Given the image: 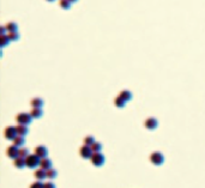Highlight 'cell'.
Here are the masks:
<instances>
[{
  "mask_svg": "<svg viewBox=\"0 0 205 188\" xmlns=\"http://www.w3.org/2000/svg\"><path fill=\"white\" fill-rule=\"evenodd\" d=\"M13 165H14L17 169H23V168L25 166V158L18 156L17 158L13 159Z\"/></svg>",
  "mask_w": 205,
  "mask_h": 188,
  "instance_id": "12",
  "label": "cell"
},
{
  "mask_svg": "<svg viewBox=\"0 0 205 188\" xmlns=\"http://www.w3.org/2000/svg\"><path fill=\"white\" fill-rule=\"evenodd\" d=\"M40 162H41V158L39 156H36L35 154L34 155H29L27 158H25V166L30 168V169H35L40 165Z\"/></svg>",
  "mask_w": 205,
  "mask_h": 188,
  "instance_id": "1",
  "label": "cell"
},
{
  "mask_svg": "<svg viewBox=\"0 0 205 188\" xmlns=\"http://www.w3.org/2000/svg\"><path fill=\"white\" fill-rule=\"evenodd\" d=\"M12 144H13L14 146H17V147H22V146L25 144V138H24L23 136H19V134H18V136L12 140Z\"/></svg>",
  "mask_w": 205,
  "mask_h": 188,
  "instance_id": "14",
  "label": "cell"
},
{
  "mask_svg": "<svg viewBox=\"0 0 205 188\" xmlns=\"http://www.w3.org/2000/svg\"><path fill=\"white\" fill-rule=\"evenodd\" d=\"M90 162L95 166H102L104 163V156L101 152H94L90 157Z\"/></svg>",
  "mask_w": 205,
  "mask_h": 188,
  "instance_id": "2",
  "label": "cell"
},
{
  "mask_svg": "<svg viewBox=\"0 0 205 188\" xmlns=\"http://www.w3.org/2000/svg\"><path fill=\"white\" fill-rule=\"evenodd\" d=\"M34 154H35L36 156H39L40 158H45V157H47V155H48V150H47L46 146L39 145V146L35 147V152H34Z\"/></svg>",
  "mask_w": 205,
  "mask_h": 188,
  "instance_id": "9",
  "label": "cell"
},
{
  "mask_svg": "<svg viewBox=\"0 0 205 188\" xmlns=\"http://www.w3.org/2000/svg\"><path fill=\"white\" fill-rule=\"evenodd\" d=\"M43 188H55V184L53 182H45L43 183Z\"/></svg>",
  "mask_w": 205,
  "mask_h": 188,
  "instance_id": "28",
  "label": "cell"
},
{
  "mask_svg": "<svg viewBox=\"0 0 205 188\" xmlns=\"http://www.w3.org/2000/svg\"><path fill=\"white\" fill-rule=\"evenodd\" d=\"M6 31H7L6 27H1V28H0V32H1V35H6V34H5Z\"/></svg>",
  "mask_w": 205,
  "mask_h": 188,
  "instance_id": "29",
  "label": "cell"
},
{
  "mask_svg": "<svg viewBox=\"0 0 205 188\" xmlns=\"http://www.w3.org/2000/svg\"><path fill=\"white\" fill-rule=\"evenodd\" d=\"M34 176L36 180H39V181H42L47 177V170H45V169L40 168V169H36L35 173H34Z\"/></svg>",
  "mask_w": 205,
  "mask_h": 188,
  "instance_id": "10",
  "label": "cell"
},
{
  "mask_svg": "<svg viewBox=\"0 0 205 188\" xmlns=\"http://www.w3.org/2000/svg\"><path fill=\"white\" fill-rule=\"evenodd\" d=\"M90 147H91V150H92V152H101V150H102V144L99 143V141H95Z\"/></svg>",
  "mask_w": 205,
  "mask_h": 188,
  "instance_id": "21",
  "label": "cell"
},
{
  "mask_svg": "<svg viewBox=\"0 0 205 188\" xmlns=\"http://www.w3.org/2000/svg\"><path fill=\"white\" fill-rule=\"evenodd\" d=\"M119 96H120L122 100H125V101L127 102V101H131L132 93H131V91H128V90H122V91H120Z\"/></svg>",
  "mask_w": 205,
  "mask_h": 188,
  "instance_id": "17",
  "label": "cell"
},
{
  "mask_svg": "<svg viewBox=\"0 0 205 188\" xmlns=\"http://www.w3.org/2000/svg\"><path fill=\"white\" fill-rule=\"evenodd\" d=\"M94 143H95V139H94V137H92V136H86V137L84 138V144H85V145L91 146Z\"/></svg>",
  "mask_w": 205,
  "mask_h": 188,
  "instance_id": "25",
  "label": "cell"
},
{
  "mask_svg": "<svg viewBox=\"0 0 205 188\" xmlns=\"http://www.w3.org/2000/svg\"><path fill=\"white\" fill-rule=\"evenodd\" d=\"M94 154L92 152V150H91V147L89 146V145H83L81 149H79V155H81V157L82 158H84V159H90V157H91V155Z\"/></svg>",
  "mask_w": 205,
  "mask_h": 188,
  "instance_id": "7",
  "label": "cell"
},
{
  "mask_svg": "<svg viewBox=\"0 0 205 188\" xmlns=\"http://www.w3.org/2000/svg\"><path fill=\"white\" fill-rule=\"evenodd\" d=\"M6 155H7V157H10V158H12V159L17 158L18 156H19V147H17V146H14V145L12 144L11 146L7 147Z\"/></svg>",
  "mask_w": 205,
  "mask_h": 188,
  "instance_id": "8",
  "label": "cell"
},
{
  "mask_svg": "<svg viewBox=\"0 0 205 188\" xmlns=\"http://www.w3.org/2000/svg\"><path fill=\"white\" fill-rule=\"evenodd\" d=\"M47 1H54V0H47Z\"/></svg>",
  "mask_w": 205,
  "mask_h": 188,
  "instance_id": "31",
  "label": "cell"
},
{
  "mask_svg": "<svg viewBox=\"0 0 205 188\" xmlns=\"http://www.w3.org/2000/svg\"><path fill=\"white\" fill-rule=\"evenodd\" d=\"M30 154H29V150L27 149V147H19V157H23V158H27L28 156H29Z\"/></svg>",
  "mask_w": 205,
  "mask_h": 188,
  "instance_id": "24",
  "label": "cell"
},
{
  "mask_svg": "<svg viewBox=\"0 0 205 188\" xmlns=\"http://www.w3.org/2000/svg\"><path fill=\"white\" fill-rule=\"evenodd\" d=\"M144 126H145V128L149 129V131H154V129L157 128V126H158V121H157V119L150 116V118H147V119L144 121Z\"/></svg>",
  "mask_w": 205,
  "mask_h": 188,
  "instance_id": "6",
  "label": "cell"
},
{
  "mask_svg": "<svg viewBox=\"0 0 205 188\" xmlns=\"http://www.w3.org/2000/svg\"><path fill=\"white\" fill-rule=\"evenodd\" d=\"M57 175H58V171L55 170V169H53V168H50V169H48V170H47V179H49V180L55 179V177H57Z\"/></svg>",
  "mask_w": 205,
  "mask_h": 188,
  "instance_id": "20",
  "label": "cell"
},
{
  "mask_svg": "<svg viewBox=\"0 0 205 188\" xmlns=\"http://www.w3.org/2000/svg\"><path fill=\"white\" fill-rule=\"evenodd\" d=\"M40 168L45 169V170H48V169L52 168V161L47 157L45 158H41V162H40Z\"/></svg>",
  "mask_w": 205,
  "mask_h": 188,
  "instance_id": "15",
  "label": "cell"
},
{
  "mask_svg": "<svg viewBox=\"0 0 205 188\" xmlns=\"http://www.w3.org/2000/svg\"><path fill=\"white\" fill-rule=\"evenodd\" d=\"M42 109L41 108H32L30 110V115L32 116V119H40L42 116Z\"/></svg>",
  "mask_w": 205,
  "mask_h": 188,
  "instance_id": "16",
  "label": "cell"
},
{
  "mask_svg": "<svg viewBox=\"0 0 205 188\" xmlns=\"http://www.w3.org/2000/svg\"><path fill=\"white\" fill-rule=\"evenodd\" d=\"M7 35H9L11 41H17L18 39H19V34H18V31H12V32H9Z\"/></svg>",
  "mask_w": 205,
  "mask_h": 188,
  "instance_id": "26",
  "label": "cell"
},
{
  "mask_svg": "<svg viewBox=\"0 0 205 188\" xmlns=\"http://www.w3.org/2000/svg\"><path fill=\"white\" fill-rule=\"evenodd\" d=\"M70 1H71V3L73 4V3H76V1H77V0H70Z\"/></svg>",
  "mask_w": 205,
  "mask_h": 188,
  "instance_id": "30",
  "label": "cell"
},
{
  "mask_svg": "<svg viewBox=\"0 0 205 188\" xmlns=\"http://www.w3.org/2000/svg\"><path fill=\"white\" fill-rule=\"evenodd\" d=\"M16 128H17V133L19 134V136L25 137V136L29 133L28 125H21V123H18V126H16Z\"/></svg>",
  "mask_w": 205,
  "mask_h": 188,
  "instance_id": "11",
  "label": "cell"
},
{
  "mask_svg": "<svg viewBox=\"0 0 205 188\" xmlns=\"http://www.w3.org/2000/svg\"><path fill=\"white\" fill-rule=\"evenodd\" d=\"M32 120V116L30 115V113H19L16 116V121L21 125H29Z\"/></svg>",
  "mask_w": 205,
  "mask_h": 188,
  "instance_id": "3",
  "label": "cell"
},
{
  "mask_svg": "<svg viewBox=\"0 0 205 188\" xmlns=\"http://www.w3.org/2000/svg\"><path fill=\"white\" fill-rule=\"evenodd\" d=\"M71 1L70 0H60L59 1V5H60V7L63 9V10H68L70 7H71Z\"/></svg>",
  "mask_w": 205,
  "mask_h": 188,
  "instance_id": "22",
  "label": "cell"
},
{
  "mask_svg": "<svg viewBox=\"0 0 205 188\" xmlns=\"http://www.w3.org/2000/svg\"><path fill=\"white\" fill-rule=\"evenodd\" d=\"M10 37H9V35H1L0 36V46L1 47H6L9 43H10Z\"/></svg>",
  "mask_w": 205,
  "mask_h": 188,
  "instance_id": "18",
  "label": "cell"
},
{
  "mask_svg": "<svg viewBox=\"0 0 205 188\" xmlns=\"http://www.w3.org/2000/svg\"><path fill=\"white\" fill-rule=\"evenodd\" d=\"M30 105L32 108H42L43 105V100L41 97H34L30 101Z\"/></svg>",
  "mask_w": 205,
  "mask_h": 188,
  "instance_id": "13",
  "label": "cell"
},
{
  "mask_svg": "<svg viewBox=\"0 0 205 188\" xmlns=\"http://www.w3.org/2000/svg\"><path fill=\"white\" fill-rule=\"evenodd\" d=\"M5 27H6V29H7L9 32H12V31H17V30H18V27H17V24H16L14 22H10V23H7Z\"/></svg>",
  "mask_w": 205,
  "mask_h": 188,
  "instance_id": "23",
  "label": "cell"
},
{
  "mask_svg": "<svg viewBox=\"0 0 205 188\" xmlns=\"http://www.w3.org/2000/svg\"><path fill=\"white\" fill-rule=\"evenodd\" d=\"M29 188H43V183L41 182V181H35V182H32L31 184H30V187Z\"/></svg>",
  "mask_w": 205,
  "mask_h": 188,
  "instance_id": "27",
  "label": "cell"
},
{
  "mask_svg": "<svg viewBox=\"0 0 205 188\" xmlns=\"http://www.w3.org/2000/svg\"><path fill=\"white\" fill-rule=\"evenodd\" d=\"M150 162L154 165H161L164 162V157H163V155L160 151H155V152H152L150 155Z\"/></svg>",
  "mask_w": 205,
  "mask_h": 188,
  "instance_id": "4",
  "label": "cell"
},
{
  "mask_svg": "<svg viewBox=\"0 0 205 188\" xmlns=\"http://www.w3.org/2000/svg\"><path fill=\"white\" fill-rule=\"evenodd\" d=\"M4 136H5V138H6L7 140H13V139L18 136L17 128H16L14 126H7V127L5 128V131H4Z\"/></svg>",
  "mask_w": 205,
  "mask_h": 188,
  "instance_id": "5",
  "label": "cell"
},
{
  "mask_svg": "<svg viewBox=\"0 0 205 188\" xmlns=\"http://www.w3.org/2000/svg\"><path fill=\"white\" fill-rule=\"evenodd\" d=\"M114 104H115V107H118V108H124L125 104H126V101L122 100L120 96H118V97H115V100H114Z\"/></svg>",
  "mask_w": 205,
  "mask_h": 188,
  "instance_id": "19",
  "label": "cell"
}]
</instances>
